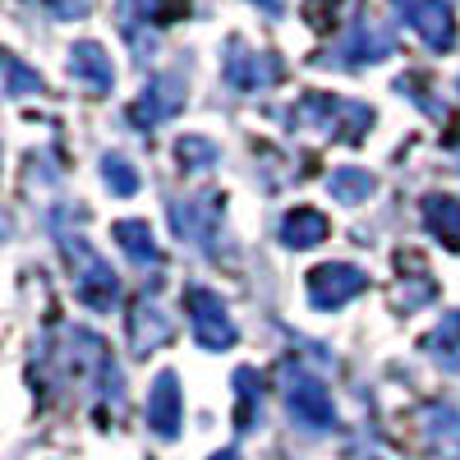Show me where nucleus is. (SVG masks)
Returning <instances> with one entry per match:
<instances>
[{"mask_svg":"<svg viewBox=\"0 0 460 460\" xmlns=\"http://www.w3.org/2000/svg\"><path fill=\"white\" fill-rule=\"evenodd\" d=\"M410 23H414V32L424 37L433 51H451V42H456V10H451V0H414V5H410Z\"/></svg>","mask_w":460,"mask_h":460,"instance_id":"obj_13","label":"nucleus"},{"mask_svg":"<svg viewBox=\"0 0 460 460\" xmlns=\"http://www.w3.org/2000/svg\"><path fill=\"white\" fill-rule=\"evenodd\" d=\"M111 235H115V244L125 249L129 262H138V267H162V249H157V240H152L147 221H115Z\"/></svg>","mask_w":460,"mask_h":460,"instance_id":"obj_16","label":"nucleus"},{"mask_svg":"<svg viewBox=\"0 0 460 460\" xmlns=\"http://www.w3.org/2000/svg\"><path fill=\"white\" fill-rule=\"evenodd\" d=\"M171 341V318L162 314V304H152V295H143L129 314V345L134 355H152L157 345Z\"/></svg>","mask_w":460,"mask_h":460,"instance_id":"obj_14","label":"nucleus"},{"mask_svg":"<svg viewBox=\"0 0 460 460\" xmlns=\"http://www.w3.org/2000/svg\"><path fill=\"white\" fill-rule=\"evenodd\" d=\"M184 309H189V327H194V341L203 345V350H230L235 345V323H230V309L226 299L208 286H189L184 290Z\"/></svg>","mask_w":460,"mask_h":460,"instance_id":"obj_4","label":"nucleus"},{"mask_svg":"<svg viewBox=\"0 0 460 460\" xmlns=\"http://www.w3.org/2000/svg\"><path fill=\"white\" fill-rule=\"evenodd\" d=\"M364 286H368V277L359 272V267L323 262V267L309 272V304L318 314H332V309H341V304H350L355 295H364Z\"/></svg>","mask_w":460,"mask_h":460,"instance_id":"obj_9","label":"nucleus"},{"mask_svg":"<svg viewBox=\"0 0 460 460\" xmlns=\"http://www.w3.org/2000/svg\"><path fill=\"white\" fill-rule=\"evenodd\" d=\"M102 184L111 194L129 199V194H138V171L129 166V157H120V152H106L102 157Z\"/></svg>","mask_w":460,"mask_h":460,"instance_id":"obj_22","label":"nucleus"},{"mask_svg":"<svg viewBox=\"0 0 460 460\" xmlns=\"http://www.w3.org/2000/svg\"><path fill=\"white\" fill-rule=\"evenodd\" d=\"M424 429H429V438H433V447L442 456L460 460V410H451V405L424 410Z\"/></svg>","mask_w":460,"mask_h":460,"instance_id":"obj_19","label":"nucleus"},{"mask_svg":"<svg viewBox=\"0 0 460 460\" xmlns=\"http://www.w3.org/2000/svg\"><path fill=\"white\" fill-rule=\"evenodd\" d=\"M194 0H115V14H120V32L134 47V60L147 65L152 51H157V28L162 23H180Z\"/></svg>","mask_w":460,"mask_h":460,"instance_id":"obj_3","label":"nucleus"},{"mask_svg":"<svg viewBox=\"0 0 460 460\" xmlns=\"http://www.w3.org/2000/svg\"><path fill=\"white\" fill-rule=\"evenodd\" d=\"M327 240V217L318 208H295L281 221V244L286 249H314Z\"/></svg>","mask_w":460,"mask_h":460,"instance_id":"obj_17","label":"nucleus"},{"mask_svg":"<svg viewBox=\"0 0 460 460\" xmlns=\"http://www.w3.org/2000/svg\"><path fill=\"white\" fill-rule=\"evenodd\" d=\"M368 460H373V456H368Z\"/></svg>","mask_w":460,"mask_h":460,"instance_id":"obj_30","label":"nucleus"},{"mask_svg":"<svg viewBox=\"0 0 460 460\" xmlns=\"http://www.w3.org/2000/svg\"><path fill=\"white\" fill-rule=\"evenodd\" d=\"M456 93H460V84H456Z\"/></svg>","mask_w":460,"mask_h":460,"instance_id":"obj_29","label":"nucleus"},{"mask_svg":"<svg viewBox=\"0 0 460 460\" xmlns=\"http://www.w3.org/2000/svg\"><path fill=\"white\" fill-rule=\"evenodd\" d=\"M396 5H410V0H396Z\"/></svg>","mask_w":460,"mask_h":460,"instance_id":"obj_28","label":"nucleus"},{"mask_svg":"<svg viewBox=\"0 0 460 460\" xmlns=\"http://www.w3.org/2000/svg\"><path fill=\"white\" fill-rule=\"evenodd\" d=\"M69 79L102 97V93L115 88V65H111V56L97 42H74L69 47Z\"/></svg>","mask_w":460,"mask_h":460,"instance_id":"obj_12","label":"nucleus"},{"mask_svg":"<svg viewBox=\"0 0 460 460\" xmlns=\"http://www.w3.org/2000/svg\"><path fill=\"white\" fill-rule=\"evenodd\" d=\"M175 157H180V166L184 171H208V166H217V143L212 138H203V134H184L180 143H175Z\"/></svg>","mask_w":460,"mask_h":460,"instance_id":"obj_23","label":"nucleus"},{"mask_svg":"<svg viewBox=\"0 0 460 460\" xmlns=\"http://www.w3.org/2000/svg\"><path fill=\"white\" fill-rule=\"evenodd\" d=\"M74 221H84L79 208H56L51 212V230H56V244L69 262V272H74V295H79L84 309L93 314H111L115 304H120V277L111 272V262L88 244L84 230H74Z\"/></svg>","mask_w":460,"mask_h":460,"instance_id":"obj_1","label":"nucleus"},{"mask_svg":"<svg viewBox=\"0 0 460 460\" xmlns=\"http://www.w3.org/2000/svg\"><path fill=\"white\" fill-rule=\"evenodd\" d=\"M327 189L341 199V203H368L373 199V189H377V175L373 171H364V166H341V171H332V180H327Z\"/></svg>","mask_w":460,"mask_h":460,"instance_id":"obj_20","label":"nucleus"},{"mask_svg":"<svg viewBox=\"0 0 460 460\" xmlns=\"http://www.w3.org/2000/svg\"><path fill=\"white\" fill-rule=\"evenodd\" d=\"M0 88H5L10 97H37V93H47L42 74H37L32 65H23L19 56H10V51H0Z\"/></svg>","mask_w":460,"mask_h":460,"instance_id":"obj_21","label":"nucleus"},{"mask_svg":"<svg viewBox=\"0 0 460 460\" xmlns=\"http://www.w3.org/2000/svg\"><path fill=\"white\" fill-rule=\"evenodd\" d=\"M295 120L304 129H318L327 138H345V143H359L373 129V106L355 102V97H332V93H304L295 106Z\"/></svg>","mask_w":460,"mask_h":460,"instance_id":"obj_2","label":"nucleus"},{"mask_svg":"<svg viewBox=\"0 0 460 460\" xmlns=\"http://www.w3.org/2000/svg\"><path fill=\"white\" fill-rule=\"evenodd\" d=\"M392 51H396L392 28L377 23V19H364V23H355V32L341 42V51L327 56V65H350V69H359V65H373V60H387Z\"/></svg>","mask_w":460,"mask_h":460,"instance_id":"obj_11","label":"nucleus"},{"mask_svg":"<svg viewBox=\"0 0 460 460\" xmlns=\"http://www.w3.org/2000/svg\"><path fill=\"white\" fill-rule=\"evenodd\" d=\"M341 5L345 0H304V19H309L318 32H332L336 19H341Z\"/></svg>","mask_w":460,"mask_h":460,"instance_id":"obj_25","label":"nucleus"},{"mask_svg":"<svg viewBox=\"0 0 460 460\" xmlns=\"http://www.w3.org/2000/svg\"><path fill=\"white\" fill-rule=\"evenodd\" d=\"M189 88V69L180 65V69H166V74H157L138 97H134V106L125 111V120L134 125V129H152V125H166L171 115H180V106H184V93Z\"/></svg>","mask_w":460,"mask_h":460,"instance_id":"obj_5","label":"nucleus"},{"mask_svg":"<svg viewBox=\"0 0 460 460\" xmlns=\"http://www.w3.org/2000/svg\"><path fill=\"white\" fill-rule=\"evenodd\" d=\"M37 5H42L51 19H84L93 0H37Z\"/></svg>","mask_w":460,"mask_h":460,"instance_id":"obj_26","label":"nucleus"},{"mask_svg":"<svg viewBox=\"0 0 460 460\" xmlns=\"http://www.w3.org/2000/svg\"><path fill=\"white\" fill-rule=\"evenodd\" d=\"M212 460H240V451H217Z\"/></svg>","mask_w":460,"mask_h":460,"instance_id":"obj_27","label":"nucleus"},{"mask_svg":"<svg viewBox=\"0 0 460 460\" xmlns=\"http://www.w3.org/2000/svg\"><path fill=\"white\" fill-rule=\"evenodd\" d=\"M221 217H226L221 194H199V199L171 203V226H175V235L189 240V244H199L208 258L217 253V240H221Z\"/></svg>","mask_w":460,"mask_h":460,"instance_id":"obj_7","label":"nucleus"},{"mask_svg":"<svg viewBox=\"0 0 460 460\" xmlns=\"http://www.w3.org/2000/svg\"><path fill=\"white\" fill-rule=\"evenodd\" d=\"M235 392H240V433L253 429V414H258V368H235Z\"/></svg>","mask_w":460,"mask_h":460,"instance_id":"obj_24","label":"nucleus"},{"mask_svg":"<svg viewBox=\"0 0 460 460\" xmlns=\"http://www.w3.org/2000/svg\"><path fill=\"white\" fill-rule=\"evenodd\" d=\"M424 350L433 355L438 368L447 373H460V309H451L429 336H424Z\"/></svg>","mask_w":460,"mask_h":460,"instance_id":"obj_18","label":"nucleus"},{"mask_svg":"<svg viewBox=\"0 0 460 460\" xmlns=\"http://www.w3.org/2000/svg\"><path fill=\"white\" fill-rule=\"evenodd\" d=\"M419 217H424L429 235L447 249H460V199H447V194H429L419 203Z\"/></svg>","mask_w":460,"mask_h":460,"instance_id":"obj_15","label":"nucleus"},{"mask_svg":"<svg viewBox=\"0 0 460 460\" xmlns=\"http://www.w3.org/2000/svg\"><path fill=\"white\" fill-rule=\"evenodd\" d=\"M281 60L272 51H249L244 42H230L226 47V84L235 88V93H262V88H272L281 84Z\"/></svg>","mask_w":460,"mask_h":460,"instance_id":"obj_8","label":"nucleus"},{"mask_svg":"<svg viewBox=\"0 0 460 460\" xmlns=\"http://www.w3.org/2000/svg\"><path fill=\"white\" fill-rule=\"evenodd\" d=\"M184 424V392H180V377L171 368H162L152 377V392H147V429L157 433L162 442H175Z\"/></svg>","mask_w":460,"mask_h":460,"instance_id":"obj_10","label":"nucleus"},{"mask_svg":"<svg viewBox=\"0 0 460 460\" xmlns=\"http://www.w3.org/2000/svg\"><path fill=\"white\" fill-rule=\"evenodd\" d=\"M286 414L304 433H332L336 429V405H332V392L314 373H290L286 377Z\"/></svg>","mask_w":460,"mask_h":460,"instance_id":"obj_6","label":"nucleus"}]
</instances>
